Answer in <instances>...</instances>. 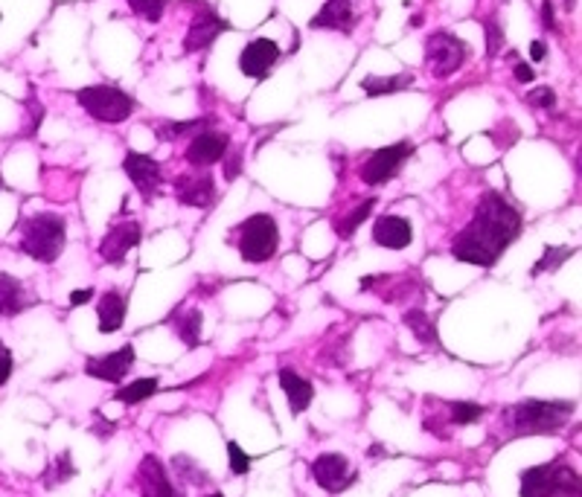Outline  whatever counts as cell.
Segmentation results:
<instances>
[{"instance_id": "6da1fadb", "label": "cell", "mask_w": 582, "mask_h": 497, "mask_svg": "<svg viewBox=\"0 0 582 497\" xmlns=\"http://www.w3.org/2000/svg\"><path fill=\"white\" fill-rule=\"evenodd\" d=\"M524 218L501 192H487L478 201L472 221L454 235L452 256L457 262L492 268L498 256L522 235Z\"/></svg>"}, {"instance_id": "7a4b0ae2", "label": "cell", "mask_w": 582, "mask_h": 497, "mask_svg": "<svg viewBox=\"0 0 582 497\" xmlns=\"http://www.w3.org/2000/svg\"><path fill=\"white\" fill-rule=\"evenodd\" d=\"M574 416V402H544L524 399L506 410V425L513 437H542V433L562 430Z\"/></svg>"}, {"instance_id": "3957f363", "label": "cell", "mask_w": 582, "mask_h": 497, "mask_svg": "<svg viewBox=\"0 0 582 497\" xmlns=\"http://www.w3.org/2000/svg\"><path fill=\"white\" fill-rule=\"evenodd\" d=\"M67 244V221L58 213H35L21 225V251L35 262H56Z\"/></svg>"}, {"instance_id": "277c9868", "label": "cell", "mask_w": 582, "mask_h": 497, "mask_svg": "<svg viewBox=\"0 0 582 497\" xmlns=\"http://www.w3.org/2000/svg\"><path fill=\"white\" fill-rule=\"evenodd\" d=\"M518 483H522V489H518L522 497H579V475L562 457L524 468Z\"/></svg>"}, {"instance_id": "5b68a950", "label": "cell", "mask_w": 582, "mask_h": 497, "mask_svg": "<svg viewBox=\"0 0 582 497\" xmlns=\"http://www.w3.org/2000/svg\"><path fill=\"white\" fill-rule=\"evenodd\" d=\"M233 233H237L233 242L239 247V256L251 265L268 262L280 247V227H277L274 216H268V213H256L251 218H245Z\"/></svg>"}, {"instance_id": "8992f818", "label": "cell", "mask_w": 582, "mask_h": 497, "mask_svg": "<svg viewBox=\"0 0 582 497\" xmlns=\"http://www.w3.org/2000/svg\"><path fill=\"white\" fill-rule=\"evenodd\" d=\"M76 102L99 122H122L134 114V99L114 84H91L76 93Z\"/></svg>"}, {"instance_id": "52a82bcc", "label": "cell", "mask_w": 582, "mask_h": 497, "mask_svg": "<svg viewBox=\"0 0 582 497\" xmlns=\"http://www.w3.org/2000/svg\"><path fill=\"white\" fill-rule=\"evenodd\" d=\"M466 56H469V47L445 30L425 39V65L437 79H449L452 73L461 70Z\"/></svg>"}, {"instance_id": "ba28073f", "label": "cell", "mask_w": 582, "mask_h": 497, "mask_svg": "<svg viewBox=\"0 0 582 497\" xmlns=\"http://www.w3.org/2000/svg\"><path fill=\"white\" fill-rule=\"evenodd\" d=\"M309 471H312V480L327 494H341L358 480V475L350 466V459H346L344 454H320L312 459Z\"/></svg>"}, {"instance_id": "9c48e42d", "label": "cell", "mask_w": 582, "mask_h": 497, "mask_svg": "<svg viewBox=\"0 0 582 497\" xmlns=\"http://www.w3.org/2000/svg\"><path fill=\"white\" fill-rule=\"evenodd\" d=\"M414 155V143H393L388 148H379L367 157V164L362 166V181L370 186H379V183H388L390 178L399 175V169L407 157Z\"/></svg>"}, {"instance_id": "30bf717a", "label": "cell", "mask_w": 582, "mask_h": 497, "mask_svg": "<svg viewBox=\"0 0 582 497\" xmlns=\"http://www.w3.org/2000/svg\"><path fill=\"white\" fill-rule=\"evenodd\" d=\"M143 239V230L138 221H122V225H114L105 239L99 242V259H103L105 265H122L126 262V256L131 247H138Z\"/></svg>"}, {"instance_id": "8fae6325", "label": "cell", "mask_w": 582, "mask_h": 497, "mask_svg": "<svg viewBox=\"0 0 582 497\" xmlns=\"http://www.w3.org/2000/svg\"><path fill=\"white\" fill-rule=\"evenodd\" d=\"M122 169H126V175L131 178V183L138 186L143 201H152V198L160 195L164 175H160V164L155 157L140 155V152H129L126 157H122Z\"/></svg>"}, {"instance_id": "7c38bea8", "label": "cell", "mask_w": 582, "mask_h": 497, "mask_svg": "<svg viewBox=\"0 0 582 497\" xmlns=\"http://www.w3.org/2000/svg\"><path fill=\"white\" fill-rule=\"evenodd\" d=\"M134 346L126 343V346H120V350L114 352H108V355H96V358H88L85 361V372H88L91 378L96 381H108V384H120L122 378H126V372L134 367Z\"/></svg>"}, {"instance_id": "4fadbf2b", "label": "cell", "mask_w": 582, "mask_h": 497, "mask_svg": "<svg viewBox=\"0 0 582 497\" xmlns=\"http://www.w3.org/2000/svg\"><path fill=\"white\" fill-rule=\"evenodd\" d=\"M230 152V137L219 134V131H198L190 146H187V160L195 169H207L225 160V155Z\"/></svg>"}, {"instance_id": "5bb4252c", "label": "cell", "mask_w": 582, "mask_h": 497, "mask_svg": "<svg viewBox=\"0 0 582 497\" xmlns=\"http://www.w3.org/2000/svg\"><path fill=\"white\" fill-rule=\"evenodd\" d=\"M138 486L140 497H181L175 483L169 480L166 466L155 454H146L138 466Z\"/></svg>"}, {"instance_id": "9a60e30c", "label": "cell", "mask_w": 582, "mask_h": 497, "mask_svg": "<svg viewBox=\"0 0 582 497\" xmlns=\"http://www.w3.org/2000/svg\"><path fill=\"white\" fill-rule=\"evenodd\" d=\"M280 61V47L271 39H256L251 41L239 56V70L247 79H265L268 70Z\"/></svg>"}, {"instance_id": "2e32d148", "label": "cell", "mask_w": 582, "mask_h": 497, "mask_svg": "<svg viewBox=\"0 0 582 497\" xmlns=\"http://www.w3.org/2000/svg\"><path fill=\"white\" fill-rule=\"evenodd\" d=\"M175 195L181 204L204 209L216 201V181L210 172H190V175L175 178Z\"/></svg>"}, {"instance_id": "e0dca14e", "label": "cell", "mask_w": 582, "mask_h": 497, "mask_svg": "<svg viewBox=\"0 0 582 497\" xmlns=\"http://www.w3.org/2000/svg\"><path fill=\"white\" fill-rule=\"evenodd\" d=\"M225 30H228V21H221L213 9H201V12H198V15L193 18V23H190L187 39H184V49H187V53H198V49H207Z\"/></svg>"}, {"instance_id": "ac0fdd59", "label": "cell", "mask_w": 582, "mask_h": 497, "mask_svg": "<svg viewBox=\"0 0 582 497\" xmlns=\"http://www.w3.org/2000/svg\"><path fill=\"white\" fill-rule=\"evenodd\" d=\"M373 242L390 251H405L414 242V225L402 216H381L373 225Z\"/></svg>"}, {"instance_id": "d6986e66", "label": "cell", "mask_w": 582, "mask_h": 497, "mask_svg": "<svg viewBox=\"0 0 582 497\" xmlns=\"http://www.w3.org/2000/svg\"><path fill=\"white\" fill-rule=\"evenodd\" d=\"M312 30H338L353 32L355 27V0H327L324 9L309 21Z\"/></svg>"}, {"instance_id": "ffe728a7", "label": "cell", "mask_w": 582, "mask_h": 497, "mask_svg": "<svg viewBox=\"0 0 582 497\" xmlns=\"http://www.w3.org/2000/svg\"><path fill=\"white\" fill-rule=\"evenodd\" d=\"M35 306V297L27 291L18 277H9V273H0V315L4 317H18L21 312Z\"/></svg>"}, {"instance_id": "44dd1931", "label": "cell", "mask_w": 582, "mask_h": 497, "mask_svg": "<svg viewBox=\"0 0 582 497\" xmlns=\"http://www.w3.org/2000/svg\"><path fill=\"white\" fill-rule=\"evenodd\" d=\"M280 387H282V393H286L289 407H291V413H294V416L306 413L309 404H312V399H315V387H312V381L303 378V376H297V372H294V369H289V367H282V369H280Z\"/></svg>"}, {"instance_id": "7402d4cb", "label": "cell", "mask_w": 582, "mask_h": 497, "mask_svg": "<svg viewBox=\"0 0 582 497\" xmlns=\"http://www.w3.org/2000/svg\"><path fill=\"white\" fill-rule=\"evenodd\" d=\"M96 317H99V332L103 334L120 332L122 320H126V297L120 291H105L96 303Z\"/></svg>"}, {"instance_id": "603a6c76", "label": "cell", "mask_w": 582, "mask_h": 497, "mask_svg": "<svg viewBox=\"0 0 582 497\" xmlns=\"http://www.w3.org/2000/svg\"><path fill=\"white\" fill-rule=\"evenodd\" d=\"M414 76L411 73H399V76H364L362 88L367 96H385V93H399L405 88H411Z\"/></svg>"}, {"instance_id": "cb8c5ba5", "label": "cell", "mask_w": 582, "mask_h": 497, "mask_svg": "<svg viewBox=\"0 0 582 497\" xmlns=\"http://www.w3.org/2000/svg\"><path fill=\"white\" fill-rule=\"evenodd\" d=\"M73 477H76V466H73L70 451H61L58 457H53V463H49L47 471L41 475L44 489H56V486H61V483H67Z\"/></svg>"}, {"instance_id": "d4e9b609", "label": "cell", "mask_w": 582, "mask_h": 497, "mask_svg": "<svg viewBox=\"0 0 582 497\" xmlns=\"http://www.w3.org/2000/svg\"><path fill=\"white\" fill-rule=\"evenodd\" d=\"M402 320L419 343H425V346L437 343V329H434V320L428 317V312H423V308H407Z\"/></svg>"}, {"instance_id": "484cf974", "label": "cell", "mask_w": 582, "mask_h": 497, "mask_svg": "<svg viewBox=\"0 0 582 497\" xmlns=\"http://www.w3.org/2000/svg\"><path fill=\"white\" fill-rule=\"evenodd\" d=\"M201 323H204L201 308H187V312L178 315V320H175L178 338L187 346H198L201 343Z\"/></svg>"}, {"instance_id": "4316f807", "label": "cell", "mask_w": 582, "mask_h": 497, "mask_svg": "<svg viewBox=\"0 0 582 497\" xmlns=\"http://www.w3.org/2000/svg\"><path fill=\"white\" fill-rule=\"evenodd\" d=\"M157 387H160L157 378H138V381L126 384V387H120V390L114 393V399L122 402V404H140V402L148 399V395H155Z\"/></svg>"}, {"instance_id": "83f0119b", "label": "cell", "mask_w": 582, "mask_h": 497, "mask_svg": "<svg viewBox=\"0 0 582 497\" xmlns=\"http://www.w3.org/2000/svg\"><path fill=\"white\" fill-rule=\"evenodd\" d=\"M373 207H376V198H367L364 204H358L350 216H344V218H336V233L341 235V239H353V233L364 225V221L370 218V213H373Z\"/></svg>"}, {"instance_id": "f1b7e54d", "label": "cell", "mask_w": 582, "mask_h": 497, "mask_svg": "<svg viewBox=\"0 0 582 497\" xmlns=\"http://www.w3.org/2000/svg\"><path fill=\"white\" fill-rule=\"evenodd\" d=\"M487 416V407L484 404H475V402H454L449 404V422L452 425H475Z\"/></svg>"}, {"instance_id": "f546056e", "label": "cell", "mask_w": 582, "mask_h": 497, "mask_svg": "<svg viewBox=\"0 0 582 497\" xmlns=\"http://www.w3.org/2000/svg\"><path fill=\"white\" fill-rule=\"evenodd\" d=\"M204 126H210V117H204V120H190V122H164V126H157L155 131H157L160 140L169 143V140H178V137L187 134V131H201Z\"/></svg>"}, {"instance_id": "4dcf8cb0", "label": "cell", "mask_w": 582, "mask_h": 497, "mask_svg": "<svg viewBox=\"0 0 582 497\" xmlns=\"http://www.w3.org/2000/svg\"><path fill=\"white\" fill-rule=\"evenodd\" d=\"M568 256H574V247H544V253H542V259L533 265V277H539V273H544V271H556L562 262H568Z\"/></svg>"}, {"instance_id": "1f68e13d", "label": "cell", "mask_w": 582, "mask_h": 497, "mask_svg": "<svg viewBox=\"0 0 582 497\" xmlns=\"http://www.w3.org/2000/svg\"><path fill=\"white\" fill-rule=\"evenodd\" d=\"M166 4H169V0H129L134 15H140L148 23H157L160 18H164Z\"/></svg>"}, {"instance_id": "d6a6232c", "label": "cell", "mask_w": 582, "mask_h": 497, "mask_svg": "<svg viewBox=\"0 0 582 497\" xmlns=\"http://www.w3.org/2000/svg\"><path fill=\"white\" fill-rule=\"evenodd\" d=\"M172 466H175L178 475H181V477H187L190 483H207V480H210V477H207V471L198 468L187 454H181V457L172 459Z\"/></svg>"}, {"instance_id": "836d02e7", "label": "cell", "mask_w": 582, "mask_h": 497, "mask_svg": "<svg viewBox=\"0 0 582 497\" xmlns=\"http://www.w3.org/2000/svg\"><path fill=\"white\" fill-rule=\"evenodd\" d=\"M228 457H230V471L233 475H247L251 471V454H245L242 448H239V442H228Z\"/></svg>"}, {"instance_id": "e575fe53", "label": "cell", "mask_w": 582, "mask_h": 497, "mask_svg": "<svg viewBox=\"0 0 582 497\" xmlns=\"http://www.w3.org/2000/svg\"><path fill=\"white\" fill-rule=\"evenodd\" d=\"M484 27H487V41H489V44H487V53H489V58H495V56H498L501 44H504V32H501V27H498V23H495L492 18L484 23Z\"/></svg>"}, {"instance_id": "d590c367", "label": "cell", "mask_w": 582, "mask_h": 497, "mask_svg": "<svg viewBox=\"0 0 582 497\" xmlns=\"http://www.w3.org/2000/svg\"><path fill=\"white\" fill-rule=\"evenodd\" d=\"M527 102L533 108H553L556 105V93L551 88H536L527 93Z\"/></svg>"}, {"instance_id": "8d00e7d4", "label": "cell", "mask_w": 582, "mask_h": 497, "mask_svg": "<svg viewBox=\"0 0 582 497\" xmlns=\"http://www.w3.org/2000/svg\"><path fill=\"white\" fill-rule=\"evenodd\" d=\"M12 367H15V361H12V352L6 350L4 343H0V387H4V384L9 381Z\"/></svg>"}, {"instance_id": "74e56055", "label": "cell", "mask_w": 582, "mask_h": 497, "mask_svg": "<svg viewBox=\"0 0 582 497\" xmlns=\"http://www.w3.org/2000/svg\"><path fill=\"white\" fill-rule=\"evenodd\" d=\"M542 23L548 30H556V18H553V0H542Z\"/></svg>"}, {"instance_id": "f35d334b", "label": "cell", "mask_w": 582, "mask_h": 497, "mask_svg": "<svg viewBox=\"0 0 582 497\" xmlns=\"http://www.w3.org/2000/svg\"><path fill=\"white\" fill-rule=\"evenodd\" d=\"M94 300V291L91 288H82V291H73L70 294V306H85Z\"/></svg>"}, {"instance_id": "ab89813d", "label": "cell", "mask_w": 582, "mask_h": 497, "mask_svg": "<svg viewBox=\"0 0 582 497\" xmlns=\"http://www.w3.org/2000/svg\"><path fill=\"white\" fill-rule=\"evenodd\" d=\"M515 79L527 84V82L536 79V73H533V67H530V65H515Z\"/></svg>"}, {"instance_id": "60d3db41", "label": "cell", "mask_w": 582, "mask_h": 497, "mask_svg": "<svg viewBox=\"0 0 582 497\" xmlns=\"http://www.w3.org/2000/svg\"><path fill=\"white\" fill-rule=\"evenodd\" d=\"M530 56H533V61H544V56H548V47H544V41L530 44Z\"/></svg>"}, {"instance_id": "b9f144b4", "label": "cell", "mask_w": 582, "mask_h": 497, "mask_svg": "<svg viewBox=\"0 0 582 497\" xmlns=\"http://www.w3.org/2000/svg\"><path fill=\"white\" fill-rule=\"evenodd\" d=\"M225 175H228V181H233V178L239 175V155H237V152L230 155V160H228V172H225Z\"/></svg>"}, {"instance_id": "7bdbcfd3", "label": "cell", "mask_w": 582, "mask_h": 497, "mask_svg": "<svg viewBox=\"0 0 582 497\" xmlns=\"http://www.w3.org/2000/svg\"><path fill=\"white\" fill-rule=\"evenodd\" d=\"M207 497H225V494H221V492H213V494H207Z\"/></svg>"}, {"instance_id": "ee69618b", "label": "cell", "mask_w": 582, "mask_h": 497, "mask_svg": "<svg viewBox=\"0 0 582 497\" xmlns=\"http://www.w3.org/2000/svg\"><path fill=\"white\" fill-rule=\"evenodd\" d=\"M0 190H4V181H0Z\"/></svg>"}]
</instances>
